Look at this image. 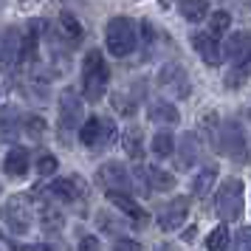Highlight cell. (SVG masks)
Here are the masks:
<instances>
[{
    "label": "cell",
    "mask_w": 251,
    "mask_h": 251,
    "mask_svg": "<svg viewBox=\"0 0 251 251\" xmlns=\"http://www.w3.org/2000/svg\"><path fill=\"white\" fill-rule=\"evenodd\" d=\"M107 82H110V71L104 65L102 51L91 48L85 54V65H82V91L88 102H99L107 91Z\"/></svg>",
    "instance_id": "cell-1"
},
{
    "label": "cell",
    "mask_w": 251,
    "mask_h": 251,
    "mask_svg": "<svg viewBox=\"0 0 251 251\" xmlns=\"http://www.w3.org/2000/svg\"><path fill=\"white\" fill-rule=\"evenodd\" d=\"M104 43L113 57H127L138 46V28L130 17H110L104 25Z\"/></svg>",
    "instance_id": "cell-2"
},
{
    "label": "cell",
    "mask_w": 251,
    "mask_h": 251,
    "mask_svg": "<svg viewBox=\"0 0 251 251\" xmlns=\"http://www.w3.org/2000/svg\"><path fill=\"white\" fill-rule=\"evenodd\" d=\"M243 198H246V189H243V181L240 178H228L215 195V212L220 215V220H240L243 215Z\"/></svg>",
    "instance_id": "cell-3"
},
{
    "label": "cell",
    "mask_w": 251,
    "mask_h": 251,
    "mask_svg": "<svg viewBox=\"0 0 251 251\" xmlns=\"http://www.w3.org/2000/svg\"><path fill=\"white\" fill-rule=\"evenodd\" d=\"M217 147L226 152L228 158L234 161H246L249 158V147H246V136H243V127L237 122H223L220 127V136H217Z\"/></svg>",
    "instance_id": "cell-4"
},
{
    "label": "cell",
    "mask_w": 251,
    "mask_h": 251,
    "mask_svg": "<svg viewBox=\"0 0 251 251\" xmlns=\"http://www.w3.org/2000/svg\"><path fill=\"white\" fill-rule=\"evenodd\" d=\"M113 136H116V125L113 122H102L99 116L85 119L79 127V141L85 147H102L107 141H113Z\"/></svg>",
    "instance_id": "cell-5"
},
{
    "label": "cell",
    "mask_w": 251,
    "mask_h": 251,
    "mask_svg": "<svg viewBox=\"0 0 251 251\" xmlns=\"http://www.w3.org/2000/svg\"><path fill=\"white\" fill-rule=\"evenodd\" d=\"M96 181H99V186H104L107 192H130V189H133L130 172L125 170V164H116V161H107V164L99 167Z\"/></svg>",
    "instance_id": "cell-6"
},
{
    "label": "cell",
    "mask_w": 251,
    "mask_h": 251,
    "mask_svg": "<svg viewBox=\"0 0 251 251\" xmlns=\"http://www.w3.org/2000/svg\"><path fill=\"white\" fill-rule=\"evenodd\" d=\"M6 226L12 228L14 234H25L31 228V209L20 195L9 198V203H6Z\"/></svg>",
    "instance_id": "cell-7"
},
{
    "label": "cell",
    "mask_w": 251,
    "mask_h": 251,
    "mask_svg": "<svg viewBox=\"0 0 251 251\" xmlns=\"http://www.w3.org/2000/svg\"><path fill=\"white\" fill-rule=\"evenodd\" d=\"M158 85L164 88V91H170L172 96H181V99H186L189 96V76H186V71L181 68V65H164L158 74Z\"/></svg>",
    "instance_id": "cell-8"
},
{
    "label": "cell",
    "mask_w": 251,
    "mask_h": 251,
    "mask_svg": "<svg viewBox=\"0 0 251 251\" xmlns=\"http://www.w3.org/2000/svg\"><path fill=\"white\" fill-rule=\"evenodd\" d=\"M82 122V99L74 91H62L59 96V125L62 130H74Z\"/></svg>",
    "instance_id": "cell-9"
},
{
    "label": "cell",
    "mask_w": 251,
    "mask_h": 251,
    "mask_svg": "<svg viewBox=\"0 0 251 251\" xmlns=\"http://www.w3.org/2000/svg\"><path fill=\"white\" fill-rule=\"evenodd\" d=\"M186 215H189V198H175V201H170V203L161 209L158 226L164 231H175V228H181Z\"/></svg>",
    "instance_id": "cell-10"
},
{
    "label": "cell",
    "mask_w": 251,
    "mask_h": 251,
    "mask_svg": "<svg viewBox=\"0 0 251 251\" xmlns=\"http://www.w3.org/2000/svg\"><path fill=\"white\" fill-rule=\"evenodd\" d=\"M192 46L195 51L201 54V59H203L206 65H220V59H223V48H220V43H217V37L209 31V34H192Z\"/></svg>",
    "instance_id": "cell-11"
},
{
    "label": "cell",
    "mask_w": 251,
    "mask_h": 251,
    "mask_svg": "<svg viewBox=\"0 0 251 251\" xmlns=\"http://www.w3.org/2000/svg\"><path fill=\"white\" fill-rule=\"evenodd\" d=\"M251 57V37L249 31H234V34H228L226 40V59H231L234 65L243 62V59Z\"/></svg>",
    "instance_id": "cell-12"
},
{
    "label": "cell",
    "mask_w": 251,
    "mask_h": 251,
    "mask_svg": "<svg viewBox=\"0 0 251 251\" xmlns=\"http://www.w3.org/2000/svg\"><path fill=\"white\" fill-rule=\"evenodd\" d=\"M20 57H23V37L17 28H6V34H3V65L12 68Z\"/></svg>",
    "instance_id": "cell-13"
},
{
    "label": "cell",
    "mask_w": 251,
    "mask_h": 251,
    "mask_svg": "<svg viewBox=\"0 0 251 251\" xmlns=\"http://www.w3.org/2000/svg\"><path fill=\"white\" fill-rule=\"evenodd\" d=\"M3 170H6L9 178H23L28 172V152L23 147H12L3 158Z\"/></svg>",
    "instance_id": "cell-14"
},
{
    "label": "cell",
    "mask_w": 251,
    "mask_h": 251,
    "mask_svg": "<svg viewBox=\"0 0 251 251\" xmlns=\"http://www.w3.org/2000/svg\"><path fill=\"white\" fill-rule=\"evenodd\" d=\"M85 192V186H82V178H59V181L51 183V195H57L62 201H76L79 195Z\"/></svg>",
    "instance_id": "cell-15"
},
{
    "label": "cell",
    "mask_w": 251,
    "mask_h": 251,
    "mask_svg": "<svg viewBox=\"0 0 251 251\" xmlns=\"http://www.w3.org/2000/svg\"><path fill=\"white\" fill-rule=\"evenodd\" d=\"M107 201L116 206V209H122L125 215H130V217H136V220H147V215H144V209L130 198L127 192H107Z\"/></svg>",
    "instance_id": "cell-16"
},
{
    "label": "cell",
    "mask_w": 251,
    "mask_h": 251,
    "mask_svg": "<svg viewBox=\"0 0 251 251\" xmlns=\"http://www.w3.org/2000/svg\"><path fill=\"white\" fill-rule=\"evenodd\" d=\"M215 178H217V167H215V164H209V167H203V170L198 172V175L192 178V195H195V198H203V195H209V189H212Z\"/></svg>",
    "instance_id": "cell-17"
},
{
    "label": "cell",
    "mask_w": 251,
    "mask_h": 251,
    "mask_svg": "<svg viewBox=\"0 0 251 251\" xmlns=\"http://www.w3.org/2000/svg\"><path fill=\"white\" fill-rule=\"evenodd\" d=\"M147 116L155 122V125H175L178 122V110H175V104H170V102H152L150 104V110H147Z\"/></svg>",
    "instance_id": "cell-18"
},
{
    "label": "cell",
    "mask_w": 251,
    "mask_h": 251,
    "mask_svg": "<svg viewBox=\"0 0 251 251\" xmlns=\"http://www.w3.org/2000/svg\"><path fill=\"white\" fill-rule=\"evenodd\" d=\"M122 144H125V152L130 155V158H136V161L144 158V144H141V130H138V127H130V130H125Z\"/></svg>",
    "instance_id": "cell-19"
},
{
    "label": "cell",
    "mask_w": 251,
    "mask_h": 251,
    "mask_svg": "<svg viewBox=\"0 0 251 251\" xmlns=\"http://www.w3.org/2000/svg\"><path fill=\"white\" fill-rule=\"evenodd\" d=\"M198 152H201V144H198V138H195V133H186V136L181 138V170H186V167H192L195 161H198Z\"/></svg>",
    "instance_id": "cell-20"
},
{
    "label": "cell",
    "mask_w": 251,
    "mask_h": 251,
    "mask_svg": "<svg viewBox=\"0 0 251 251\" xmlns=\"http://www.w3.org/2000/svg\"><path fill=\"white\" fill-rule=\"evenodd\" d=\"M181 14L189 20V23H201L206 14H209V3L206 0H181Z\"/></svg>",
    "instance_id": "cell-21"
},
{
    "label": "cell",
    "mask_w": 251,
    "mask_h": 251,
    "mask_svg": "<svg viewBox=\"0 0 251 251\" xmlns=\"http://www.w3.org/2000/svg\"><path fill=\"white\" fill-rule=\"evenodd\" d=\"M147 178H150V186H152V189H158V192H170L172 186H175V178H172L170 172L158 170V167H150Z\"/></svg>",
    "instance_id": "cell-22"
},
{
    "label": "cell",
    "mask_w": 251,
    "mask_h": 251,
    "mask_svg": "<svg viewBox=\"0 0 251 251\" xmlns=\"http://www.w3.org/2000/svg\"><path fill=\"white\" fill-rule=\"evenodd\" d=\"M251 76V57L249 59H243V62H237L234 68L228 71V76H226V88H240L243 82Z\"/></svg>",
    "instance_id": "cell-23"
},
{
    "label": "cell",
    "mask_w": 251,
    "mask_h": 251,
    "mask_svg": "<svg viewBox=\"0 0 251 251\" xmlns=\"http://www.w3.org/2000/svg\"><path fill=\"white\" fill-rule=\"evenodd\" d=\"M59 25H62V34L68 37V43H71V46H76V43L82 40V25H79V20H76L74 14L65 12L62 17H59Z\"/></svg>",
    "instance_id": "cell-24"
},
{
    "label": "cell",
    "mask_w": 251,
    "mask_h": 251,
    "mask_svg": "<svg viewBox=\"0 0 251 251\" xmlns=\"http://www.w3.org/2000/svg\"><path fill=\"white\" fill-rule=\"evenodd\" d=\"M152 152L158 158H170L172 152H175V138L170 133H155L152 136Z\"/></svg>",
    "instance_id": "cell-25"
},
{
    "label": "cell",
    "mask_w": 251,
    "mask_h": 251,
    "mask_svg": "<svg viewBox=\"0 0 251 251\" xmlns=\"http://www.w3.org/2000/svg\"><path fill=\"white\" fill-rule=\"evenodd\" d=\"M37 46H40V37H37V25H28V31L23 37V62H34L37 59Z\"/></svg>",
    "instance_id": "cell-26"
},
{
    "label": "cell",
    "mask_w": 251,
    "mask_h": 251,
    "mask_svg": "<svg viewBox=\"0 0 251 251\" xmlns=\"http://www.w3.org/2000/svg\"><path fill=\"white\" fill-rule=\"evenodd\" d=\"M206 249L209 251H228V228L226 226L212 228V234L206 237Z\"/></svg>",
    "instance_id": "cell-27"
},
{
    "label": "cell",
    "mask_w": 251,
    "mask_h": 251,
    "mask_svg": "<svg viewBox=\"0 0 251 251\" xmlns=\"http://www.w3.org/2000/svg\"><path fill=\"white\" fill-rule=\"evenodd\" d=\"M59 226H62V215H59L57 209L46 206V209H43V228H46V231H57Z\"/></svg>",
    "instance_id": "cell-28"
},
{
    "label": "cell",
    "mask_w": 251,
    "mask_h": 251,
    "mask_svg": "<svg viewBox=\"0 0 251 251\" xmlns=\"http://www.w3.org/2000/svg\"><path fill=\"white\" fill-rule=\"evenodd\" d=\"M57 167H59V164H57V158H54L51 152H43V155L37 158V172H40L43 178H46V175H54Z\"/></svg>",
    "instance_id": "cell-29"
},
{
    "label": "cell",
    "mask_w": 251,
    "mask_h": 251,
    "mask_svg": "<svg viewBox=\"0 0 251 251\" xmlns=\"http://www.w3.org/2000/svg\"><path fill=\"white\" fill-rule=\"evenodd\" d=\"M228 23H231V17H228V12H215L212 14V34H226V28H228Z\"/></svg>",
    "instance_id": "cell-30"
},
{
    "label": "cell",
    "mask_w": 251,
    "mask_h": 251,
    "mask_svg": "<svg viewBox=\"0 0 251 251\" xmlns=\"http://www.w3.org/2000/svg\"><path fill=\"white\" fill-rule=\"evenodd\" d=\"M25 133H28V136L31 138H40L43 136V130H46V122H43V119H37V116H31V119H25Z\"/></svg>",
    "instance_id": "cell-31"
},
{
    "label": "cell",
    "mask_w": 251,
    "mask_h": 251,
    "mask_svg": "<svg viewBox=\"0 0 251 251\" xmlns=\"http://www.w3.org/2000/svg\"><path fill=\"white\" fill-rule=\"evenodd\" d=\"M102 249V243H99V237H93V234H88V237L79 240V249L76 251H99Z\"/></svg>",
    "instance_id": "cell-32"
},
{
    "label": "cell",
    "mask_w": 251,
    "mask_h": 251,
    "mask_svg": "<svg viewBox=\"0 0 251 251\" xmlns=\"http://www.w3.org/2000/svg\"><path fill=\"white\" fill-rule=\"evenodd\" d=\"M234 251H251V228H246V231H240V234H237Z\"/></svg>",
    "instance_id": "cell-33"
},
{
    "label": "cell",
    "mask_w": 251,
    "mask_h": 251,
    "mask_svg": "<svg viewBox=\"0 0 251 251\" xmlns=\"http://www.w3.org/2000/svg\"><path fill=\"white\" fill-rule=\"evenodd\" d=\"M113 251H141V246H138L136 240H119Z\"/></svg>",
    "instance_id": "cell-34"
},
{
    "label": "cell",
    "mask_w": 251,
    "mask_h": 251,
    "mask_svg": "<svg viewBox=\"0 0 251 251\" xmlns=\"http://www.w3.org/2000/svg\"><path fill=\"white\" fill-rule=\"evenodd\" d=\"M195 231H198V228H195V226H189L186 231H183V240H186V243H189V240H195Z\"/></svg>",
    "instance_id": "cell-35"
},
{
    "label": "cell",
    "mask_w": 251,
    "mask_h": 251,
    "mask_svg": "<svg viewBox=\"0 0 251 251\" xmlns=\"http://www.w3.org/2000/svg\"><path fill=\"white\" fill-rule=\"evenodd\" d=\"M17 3H20L23 9H31V6H37V3H40V0H17Z\"/></svg>",
    "instance_id": "cell-36"
},
{
    "label": "cell",
    "mask_w": 251,
    "mask_h": 251,
    "mask_svg": "<svg viewBox=\"0 0 251 251\" xmlns=\"http://www.w3.org/2000/svg\"><path fill=\"white\" fill-rule=\"evenodd\" d=\"M23 251H48V249H43V246H31V249H23Z\"/></svg>",
    "instance_id": "cell-37"
}]
</instances>
